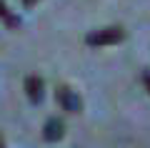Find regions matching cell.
Returning <instances> with one entry per match:
<instances>
[{
    "label": "cell",
    "instance_id": "obj_1",
    "mask_svg": "<svg viewBox=\"0 0 150 148\" xmlns=\"http://www.w3.org/2000/svg\"><path fill=\"white\" fill-rule=\"evenodd\" d=\"M125 40V30L120 25H110V28H100L85 35V43L93 48H103V45H115V43Z\"/></svg>",
    "mask_w": 150,
    "mask_h": 148
},
{
    "label": "cell",
    "instance_id": "obj_2",
    "mask_svg": "<svg viewBox=\"0 0 150 148\" xmlns=\"http://www.w3.org/2000/svg\"><path fill=\"white\" fill-rule=\"evenodd\" d=\"M55 101H58V106L63 108V111H68V113H80L83 111L80 95L75 93L73 88H68V85H60V88L55 90Z\"/></svg>",
    "mask_w": 150,
    "mask_h": 148
},
{
    "label": "cell",
    "instance_id": "obj_3",
    "mask_svg": "<svg viewBox=\"0 0 150 148\" xmlns=\"http://www.w3.org/2000/svg\"><path fill=\"white\" fill-rule=\"evenodd\" d=\"M25 93H28V101L38 106V103L43 101V95H45L43 78H38V75H28V78H25Z\"/></svg>",
    "mask_w": 150,
    "mask_h": 148
},
{
    "label": "cell",
    "instance_id": "obj_4",
    "mask_svg": "<svg viewBox=\"0 0 150 148\" xmlns=\"http://www.w3.org/2000/svg\"><path fill=\"white\" fill-rule=\"evenodd\" d=\"M65 136V126H63V121L60 118H48L45 121V126H43V141H48V143H58L60 138Z\"/></svg>",
    "mask_w": 150,
    "mask_h": 148
},
{
    "label": "cell",
    "instance_id": "obj_5",
    "mask_svg": "<svg viewBox=\"0 0 150 148\" xmlns=\"http://www.w3.org/2000/svg\"><path fill=\"white\" fill-rule=\"evenodd\" d=\"M0 20L5 23L8 28H13V30H15V28H20V18H18L15 13H13L10 8H8L5 3H3V0H0Z\"/></svg>",
    "mask_w": 150,
    "mask_h": 148
},
{
    "label": "cell",
    "instance_id": "obj_6",
    "mask_svg": "<svg viewBox=\"0 0 150 148\" xmlns=\"http://www.w3.org/2000/svg\"><path fill=\"white\" fill-rule=\"evenodd\" d=\"M140 78H143V85L148 88V93H150V70H143V75H140Z\"/></svg>",
    "mask_w": 150,
    "mask_h": 148
},
{
    "label": "cell",
    "instance_id": "obj_7",
    "mask_svg": "<svg viewBox=\"0 0 150 148\" xmlns=\"http://www.w3.org/2000/svg\"><path fill=\"white\" fill-rule=\"evenodd\" d=\"M20 3H23V8H33V5L38 3V0H20Z\"/></svg>",
    "mask_w": 150,
    "mask_h": 148
},
{
    "label": "cell",
    "instance_id": "obj_8",
    "mask_svg": "<svg viewBox=\"0 0 150 148\" xmlns=\"http://www.w3.org/2000/svg\"><path fill=\"white\" fill-rule=\"evenodd\" d=\"M0 148H5V143H3V136H0Z\"/></svg>",
    "mask_w": 150,
    "mask_h": 148
}]
</instances>
